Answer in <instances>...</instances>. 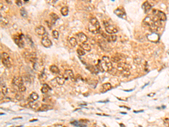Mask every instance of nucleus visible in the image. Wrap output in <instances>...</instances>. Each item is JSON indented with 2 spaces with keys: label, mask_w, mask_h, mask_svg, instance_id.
Returning <instances> with one entry per match:
<instances>
[{
  "label": "nucleus",
  "mask_w": 169,
  "mask_h": 127,
  "mask_svg": "<svg viewBox=\"0 0 169 127\" xmlns=\"http://www.w3.org/2000/svg\"><path fill=\"white\" fill-rule=\"evenodd\" d=\"M161 21L156 15L152 14L147 17L143 21V23L148 26L153 32H156L160 28Z\"/></svg>",
  "instance_id": "obj_1"
},
{
  "label": "nucleus",
  "mask_w": 169,
  "mask_h": 127,
  "mask_svg": "<svg viewBox=\"0 0 169 127\" xmlns=\"http://www.w3.org/2000/svg\"><path fill=\"white\" fill-rule=\"evenodd\" d=\"M88 28L89 31L94 34H97L101 32L100 23L96 18H92L90 19L89 21Z\"/></svg>",
  "instance_id": "obj_2"
},
{
  "label": "nucleus",
  "mask_w": 169,
  "mask_h": 127,
  "mask_svg": "<svg viewBox=\"0 0 169 127\" xmlns=\"http://www.w3.org/2000/svg\"><path fill=\"white\" fill-rule=\"evenodd\" d=\"M131 68V65L126 63L120 62L117 64V70L124 77H128L130 76Z\"/></svg>",
  "instance_id": "obj_3"
},
{
  "label": "nucleus",
  "mask_w": 169,
  "mask_h": 127,
  "mask_svg": "<svg viewBox=\"0 0 169 127\" xmlns=\"http://www.w3.org/2000/svg\"><path fill=\"white\" fill-rule=\"evenodd\" d=\"M98 63L100 64L104 71L111 72L113 70V65L109 57L104 56L101 60L98 61Z\"/></svg>",
  "instance_id": "obj_4"
},
{
  "label": "nucleus",
  "mask_w": 169,
  "mask_h": 127,
  "mask_svg": "<svg viewBox=\"0 0 169 127\" xmlns=\"http://www.w3.org/2000/svg\"><path fill=\"white\" fill-rule=\"evenodd\" d=\"M1 59L2 63L4 66H5L7 68H10L11 67V64L10 61V57L9 54L6 53H3L1 55Z\"/></svg>",
  "instance_id": "obj_5"
},
{
  "label": "nucleus",
  "mask_w": 169,
  "mask_h": 127,
  "mask_svg": "<svg viewBox=\"0 0 169 127\" xmlns=\"http://www.w3.org/2000/svg\"><path fill=\"white\" fill-rule=\"evenodd\" d=\"M104 25L105 31L109 34H114L118 32L116 27L112 24H110L107 21H104Z\"/></svg>",
  "instance_id": "obj_6"
},
{
  "label": "nucleus",
  "mask_w": 169,
  "mask_h": 127,
  "mask_svg": "<svg viewBox=\"0 0 169 127\" xmlns=\"http://www.w3.org/2000/svg\"><path fill=\"white\" fill-rule=\"evenodd\" d=\"M24 35L21 34V35H15L14 36L13 39L15 43L17 44L20 48H23L24 46V42L23 41Z\"/></svg>",
  "instance_id": "obj_7"
},
{
  "label": "nucleus",
  "mask_w": 169,
  "mask_h": 127,
  "mask_svg": "<svg viewBox=\"0 0 169 127\" xmlns=\"http://www.w3.org/2000/svg\"><path fill=\"white\" fill-rule=\"evenodd\" d=\"M63 75H64L66 80H68V79H71L72 81H75V77L74 73H73V71L71 69H66Z\"/></svg>",
  "instance_id": "obj_8"
},
{
  "label": "nucleus",
  "mask_w": 169,
  "mask_h": 127,
  "mask_svg": "<svg viewBox=\"0 0 169 127\" xmlns=\"http://www.w3.org/2000/svg\"><path fill=\"white\" fill-rule=\"evenodd\" d=\"M153 14L156 15L158 17V18L161 21H165L166 20V14L161 11L158 10H153Z\"/></svg>",
  "instance_id": "obj_9"
},
{
  "label": "nucleus",
  "mask_w": 169,
  "mask_h": 127,
  "mask_svg": "<svg viewBox=\"0 0 169 127\" xmlns=\"http://www.w3.org/2000/svg\"><path fill=\"white\" fill-rule=\"evenodd\" d=\"M41 43L43 46L47 47V48H49V47H51L53 45L52 41L50 40V39L47 36H45L42 39Z\"/></svg>",
  "instance_id": "obj_10"
},
{
  "label": "nucleus",
  "mask_w": 169,
  "mask_h": 127,
  "mask_svg": "<svg viewBox=\"0 0 169 127\" xmlns=\"http://www.w3.org/2000/svg\"><path fill=\"white\" fill-rule=\"evenodd\" d=\"M75 36H76L77 38L76 39L78 40L81 43H86L87 41V40H88L87 36L82 32H79L77 33Z\"/></svg>",
  "instance_id": "obj_11"
},
{
  "label": "nucleus",
  "mask_w": 169,
  "mask_h": 127,
  "mask_svg": "<svg viewBox=\"0 0 169 127\" xmlns=\"http://www.w3.org/2000/svg\"><path fill=\"white\" fill-rule=\"evenodd\" d=\"M114 13L119 18H122L123 19H126V14L124 10V9H121L120 8H118V9H117L114 11Z\"/></svg>",
  "instance_id": "obj_12"
},
{
  "label": "nucleus",
  "mask_w": 169,
  "mask_h": 127,
  "mask_svg": "<svg viewBox=\"0 0 169 127\" xmlns=\"http://www.w3.org/2000/svg\"><path fill=\"white\" fill-rule=\"evenodd\" d=\"M13 84L18 87H19L24 85L22 77L20 76H14L13 79Z\"/></svg>",
  "instance_id": "obj_13"
},
{
  "label": "nucleus",
  "mask_w": 169,
  "mask_h": 127,
  "mask_svg": "<svg viewBox=\"0 0 169 127\" xmlns=\"http://www.w3.org/2000/svg\"><path fill=\"white\" fill-rule=\"evenodd\" d=\"M35 32L38 35L43 36L46 33V30L45 27L42 25H39L35 29Z\"/></svg>",
  "instance_id": "obj_14"
},
{
  "label": "nucleus",
  "mask_w": 169,
  "mask_h": 127,
  "mask_svg": "<svg viewBox=\"0 0 169 127\" xmlns=\"http://www.w3.org/2000/svg\"><path fill=\"white\" fill-rule=\"evenodd\" d=\"M112 86L110 83H105L101 85V93H105L108 92L109 90L112 89Z\"/></svg>",
  "instance_id": "obj_15"
},
{
  "label": "nucleus",
  "mask_w": 169,
  "mask_h": 127,
  "mask_svg": "<svg viewBox=\"0 0 169 127\" xmlns=\"http://www.w3.org/2000/svg\"><path fill=\"white\" fill-rule=\"evenodd\" d=\"M142 7L145 12V13H147L150 11L151 8H152V5L148 1H146L145 2L143 3Z\"/></svg>",
  "instance_id": "obj_16"
},
{
  "label": "nucleus",
  "mask_w": 169,
  "mask_h": 127,
  "mask_svg": "<svg viewBox=\"0 0 169 127\" xmlns=\"http://www.w3.org/2000/svg\"><path fill=\"white\" fill-rule=\"evenodd\" d=\"M55 80H56V83L57 84L59 85H63L64 84L65 81L66 80H65L64 75H60L55 78Z\"/></svg>",
  "instance_id": "obj_17"
},
{
  "label": "nucleus",
  "mask_w": 169,
  "mask_h": 127,
  "mask_svg": "<svg viewBox=\"0 0 169 127\" xmlns=\"http://www.w3.org/2000/svg\"><path fill=\"white\" fill-rule=\"evenodd\" d=\"M147 37L149 40L152 41V42H157L159 40V36L154 32L152 33V34L149 35Z\"/></svg>",
  "instance_id": "obj_18"
},
{
  "label": "nucleus",
  "mask_w": 169,
  "mask_h": 127,
  "mask_svg": "<svg viewBox=\"0 0 169 127\" xmlns=\"http://www.w3.org/2000/svg\"><path fill=\"white\" fill-rule=\"evenodd\" d=\"M39 98L38 95L37 93L36 92H33L29 95V100L30 101V102H35V101H37Z\"/></svg>",
  "instance_id": "obj_19"
},
{
  "label": "nucleus",
  "mask_w": 169,
  "mask_h": 127,
  "mask_svg": "<svg viewBox=\"0 0 169 127\" xmlns=\"http://www.w3.org/2000/svg\"><path fill=\"white\" fill-rule=\"evenodd\" d=\"M50 71L53 73H54V74L58 75L59 74V73H60V70H59L58 67L54 65H53L50 66Z\"/></svg>",
  "instance_id": "obj_20"
},
{
  "label": "nucleus",
  "mask_w": 169,
  "mask_h": 127,
  "mask_svg": "<svg viewBox=\"0 0 169 127\" xmlns=\"http://www.w3.org/2000/svg\"><path fill=\"white\" fill-rule=\"evenodd\" d=\"M79 46H80V47H81L83 50L88 51V52L90 51L91 50V47L90 46V45H89L88 43H81V44L79 45Z\"/></svg>",
  "instance_id": "obj_21"
},
{
  "label": "nucleus",
  "mask_w": 169,
  "mask_h": 127,
  "mask_svg": "<svg viewBox=\"0 0 169 127\" xmlns=\"http://www.w3.org/2000/svg\"><path fill=\"white\" fill-rule=\"evenodd\" d=\"M99 45L101 47V48L104 51H110V47H109L108 45L107 44V43L105 42L104 41H102L100 42V43H99Z\"/></svg>",
  "instance_id": "obj_22"
},
{
  "label": "nucleus",
  "mask_w": 169,
  "mask_h": 127,
  "mask_svg": "<svg viewBox=\"0 0 169 127\" xmlns=\"http://www.w3.org/2000/svg\"><path fill=\"white\" fill-rule=\"evenodd\" d=\"M52 108L51 106L49 105H42V106L39 108L38 111H46L49 110H51Z\"/></svg>",
  "instance_id": "obj_23"
},
{
  "label": "nucleus",
  "mask_w": 169,
  "mask_h": 127,
  "mask_svg": "<svg viewBox=\"0 0 169 127\" xmlns=\"http://www.w3.org/2000/svg\"><path fill=\"white\" fill-rule=\"evenodd\" d=\"M50 90H51V88L47 84H43L41 90V92L43 93V94H45V93H47Z\"/></svg>",
  "instance_id": "obj_24"
},
{
  "label": "nucleus",
  "mask_w": 169,
  "mask_h": 127,
  "mask_svg": "<svg viewBox=\"0 0 169 127\" xmlns=\"http://www.w3.org/2000/svg\"><path fill=\"white\" fill-rule=\"evenodd\" d=\"M87 69H89L92 73H98V72H99L98 69L96 67V65L94 66V65H89L88 67H87Z\"/></svg>",
  "instance_id": "obj_25"
},
{
  "label": "nucleus",
  "mask_w": 169,
  "mask_h": 127,
  "mask_svg": "<svg viewBox=\"0 0 169 127\" xmlns=\"http://www.w3.org/2000/svg\"><path fill=\"white\" fill-rule=\"evenodd\" d=\"M71 124L76 127H86L87 126L86 124H85L83 123L78 122V121H74V122H71Z\"/></svg>",
  "instance_id": "obj_26"
},
{
  "label": "nucleus",
  "mask_w": 169,
  "mask_h": 127,
  "mask_svg": "<svg viewBox=\"0 0 169 127\" xmlns=\"http://www.w3.org/2000/svg\"><path fill=\"white\" fill-rule=\"evenodd\" d=\"M60 12H61V15H62L63 16H64V17H65V16H67L69 13L68 7L67 6L63 7L60 10Z\"/></svg>",
  "instance_id": "obj_27"
},
{
  "label": "nucleus",
  "mask_w": 169,
  "mask_h": 127,
  "mask_svg": "<svg viewBox=\"0 0 169 127\" xmlns=\"http://www.w3.org/2000/svg\"><path fill=\"white\" fill-rule=\"evenodd\" d=\"M50 18L51 19V23L53 24H55L57 20L59 19V17L55 13H51L50 14Z\"/></svg>",
  "instance_id": "obj_28"
},
{
  "label": "nucleus",
  "mask_w": 169,
  "mask_h": 127,
  "mask_svg": "<svg viewBox=\"0 0 169 127\" xmlns=\"http://www.w3.org/2000/svg\"><path fill=\"white\" fill-rule=\"evenodd\" d=\"M69 42L72 47H75L77 45V40L75 37H71Z\"/></svg>",
  "instance_id": "obj_29"
},
{
  "label": "nucleus",
  "mask_w": 169,
  "mask_h": 127,
  "mask_svg": "<svg viewBox=\"0 0 169 127\" xmlns=\"http://www.w3.org/2000/svg\"><path fill=\"white\" fill-rule=\"evenodd\" d=\"M1 90L4 96H6L8 93V89L6 85L5 84H3L2 85H1Z\"/></svg>",
  "instance_id": "obj_30"
},
{
  "label": "nucleus",
  "mask_w": 169,
  "mask_h": 127,
  "mask_svg": "<svg viewBox=\"0 0 169 127\" xmlns=\"http://www.w3.org/2000/svg\"><path fill=\"white\" fill-rule=\"evenodd\" d=\"M20 15L22 16L23 18H27L28 16L27 12L26 11V10L24 7H22L20 10Z\"/></svg>",
  "instance_id": "obj_31"
},
{
  "label": "nucleus",
  "mask_w": 169,
  "mask_h": 127,
  "mask_svg": "<svg viewBox=\"0 0 169 127\" xmlns=\"http://www.w3.org/2000/svg\"><path fill=\"white\" fill-rule=\"evenodd\" d=\"M111 60H112L113 62L119 63L121 60V58L120 56H118V55H114V56L112 57Z\"/></svg>",
  "instance_id": "obj_32"
},
{
  "label": "nucleus",
  "mask_w": 169,
  "mask_h": 127,
  "mask_svg": "<svg viewBox=\"0 0 169 127\" xmlns=\"http://www.w3.org/2000/svg\"><path fill=\"white\" fill-rule=\"evenodd\" d=\"M29 106L33 109H36L38 107V103H34V102H29Z\"/></svg>",
  "instance_id": "obj_33"
},
{
  "label": "nucleus",
  "mask_w": 169,
  "mask_h": 127,
  "mask_svg": "<svg viewBox=\"0 0 169 127\" xmlns=\"http://www.w3.org/2000/svg\"><path fill=\"white\" fill-rule=\"evenodd\" d=\"M25 40H26V41H27V42H28V43L31 46H33V42L32 41V40L31 37H29V36H28L27 35V36L25 37Z\"/></svg>",
  "instance_id": "obj_34"
},
{
  "label": "nucleus",
  "mask_w": 169,
  "mask_h": 127,
  "mask_svg": "<svg viewBox=\"0 0 169 127\" xmlns=\"http://www.w3.org/2000/svg\"><path fill=\"white\" fill-rule=\"evenodd\" d=\"M52 35H53V37L54 39H56V40L58 39L59 34V32L57 31L54 30L52 32Z\"/></svg>",
  "instance_id": "obj_35"
},
{
  "label": "nucleus",
  "mask_w": 169,
  "mask_h": 127,
  "mask_svg": "<svg viewBox=\"0 0 169 127\" xmlns=\"http://www.w3.org/2000/svg\"><path fill=\"white\" fill-rule=\"evenodd\" d=\"M39 79L41 81H43L46 80V75H45V73L44 72H42L41 73V75H39Z\"/></svg>",
  "instance_id": "obj_36"
},
{
  "label": "nucleus",
  "mask_w": 169,
  "mask_h": 127,
  "mask_svg": "<svg viewBox=\"0 0 169 127\" xmlns=\"http://www.w3.org/2000/svg\"><path fill=\"white\" fill-rule=\"evenodd\" d=\"M77 52L79 56H83V55H85V51L83 50V49H78L77 50Z\"/></svg>",
  "instance_id": "obj_37"
},
{
  "label": "nucleus",
  "mask_w": 169,
  "mask_h": 127,
  "mask_svg": "<svg viewBox=\"0 0 169 127\" xmlns=\"http://www.w3.org/2000/svg\"><path fill=\"white\" fill-rule=\"evenodd\" d=\"M1 23L3 25H7L8 24V21L6 18L2 17V15H1Z\"/></svg>",
  "instance_id": "obj_38"
},
{
  "label": "nucleus",
  "mask_w": 169,
  "mask_h": 127,
  "mask_svg": "<svg viewBox=\"0 0 169 127\" xmlns=\"http://www.w3.org/2000/svg\"><path fill=\"white\" fill-rule=\"evenodd\" d=\"M18 89L20 92H24L26 90V87H25L24 85L18 87Z\"/></svg>",
  "instance_id": "obj_39"
},
{
  "label": "nucleus",
  "mask_w": 169,
  "mask_h": 127,
  "mask_svg": "<svg viewBox=\"0 0 169 127\" xmlns=\"http://www.w3.org/2000/svg\"><path fill=\"white\" fill-rule=\"evenodd\" d=\"M164 125L166 127H169V119L166 118L164 120Z\"/></svg>",
  "instance_id": "obj_40"
},
{
  "label": "nucleus",
  "mask_w": 169,
  "mask_h": 127,
  "mask_svg": "<svg viewBox=\"0 0 169 127\" xmlns=\"http://www.w3.org/2000/svg\"><path fill=\"white\" fill-rule=\"evenodd\" d=\"M57 2V1H56V0H53V1H51V0H49V1H47V2H48V3L49 4H50V5H54V4H55V3H56Z\"/></svg>",
  "instance_id": "obj_41"
},
{
  "label": "nucleus",
  "mask_w": 169,
  "mask_h": 127,
  "mask_svg": "<svg viewBox=\"0 0 169 127\" xmlns=\"http://www.w3.org/2000/svg\"><path fill=\"white\" fill-rule=\"evenodd\" d=\"M15 3L18 6H21L22 5V2H21V1H16Z\"/></svg>",
  "instance_id": "obj_42"
},
{
  "label": "nucleus",
  "mask_w": 169,
  "mask_h": 127,
  "mask_svg": "<svg viewBox=\"0 0 169 127\" xmlns=\"http://www.w3.org/2000/svg\"><path fill=\"white\" fill-rule=\"evenodd\" d=\"M155 95V93H150V94H149L148 95V97H153Z\"/></svg>",
  "instance_id": "obj_43"
},
{
  "label": "nucleus",
  "mask_w": 169,
  "mask_h": 127,
  "mask_svg": "<svg viewBox=\"0 0 169 127\" xmlns=\"http://www.w3.org/2000/svg\"><path fill=\"white\" fill-rule=\"evenodd\" d=\"M143 110H140V111H134V112L135 113H139V112H143Z\"/></svg>",
  "instance_id": "obj_44"
},
{
  "label": "nucleus",
  "mask_w": 169,
  "mask_h": 127,
  "mask_svg": "<svg viewBox=\"0 0 169 127\" xmlns=\"http://www.w3.org/2000/svg\"><path fill=\"white\" fill-rule=\"evenodd\" d=\"M107 102H108V101H99V102H100V103H106Z\"/></svg>",
  "instance_id": "obj_45"
},
{
  "label": "nucleus",
  "mask_w": 169,
  "mask_h": 127,
  "mask_svg": "<svg viewBox=\"0 0 169 127\" xmlns=\"http://www.w3.org/2000/svg\"><path fill=\"white\" fill-rule=\"evenodd\" d=\"M6 2H7V3H12V2H10V1H8V0H7V1H6Z\"/></svg>",
  "instance_id": "obj_46"
},
{
  "label": "nucleus",
  "mask_w": 169,
  "mask_h": 127,
  "mask_svg": "<svg viewBox=\"0 0 169 127\" xmlns=\"http://www.w3.org/2000/svg\"><path fill=\"white\" fill-rule=\"evenodd\" d=\"M120 126H121L122 127H125V126H124V125H123L122 124H120Z\"/></svg>",
  "instance_id": "obj_47"
},
{
  "label": "nucleus",
  "mask_w": 169,
  "mask_h": 127,
  "mask_svg": "<svg viewBox=\"0 0 169 127\" xmlns=\"http://www.w3.org/2000/svg\"><path fill=\"white\" fill-rule=\"evenodd\" d=\"M35 121H37V120H31L30 122H35Z\"/></svg>",
  "instance_id": "obj_48"
},
{
  "label": "nucleus",
  "mask_w": 169,
  "mask_h": 127,
  "mask_svg": "<svg viewBox=\"0 0 169 127\" xmlns=\"http://www.w3.org/2000/svg\"><path fill=\"white\" fill-rule=\"evenodd\" d=\"M121 113H122V114H126V112H121Z\"/></svg>",
  "instance_id": "obj_49"
},
{
  "label": "nucleus",
  "mask_w": 169,
  "mask_h": 127,
  "mask_svg": "<svg viewBox=\"0 0 169 127\" xmlns=\"http://www.w3.org/2000/svg\"></svg>",
  "instance_id": "obj_50"
}]
</instances>
